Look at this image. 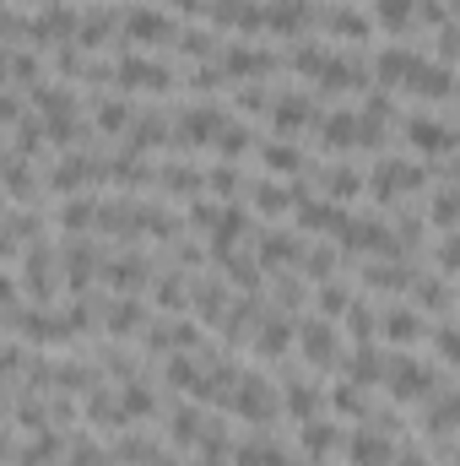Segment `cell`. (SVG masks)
Wrapping results in <instances>:
<instances>
[{
  "label": "cell",
  "mask_w": 460,
  "mask_h": 466,
  "mask_svg": "<svg viewBox=\"0 0 460 466\" xmlns=\"http://www.w3.org/2000/svg\"><path fill=\"white\" fill-rule=\"evenodd\" d=\"M417 98H434V104H445L450 93H455V76H450V66H439V60H417V71H412V82H406Z\"/></svg>",
  "instance_id": "5"
},
{
  "label": "cell",
  "mask_w": 460,
  "mask_h": 466,
  "mask_svg": "<svg viewBox=\"0 0 460 466\" xmlns=\"http://www.w3.org/2000/svg\"><path fill=\"white\" fill-rule=\"evenodd\" d=\"M368 282H374V288H406L412 277H406L401 266H368Z\"/></svg>",
  "instance_id": "35"
},
{
  "label": "cell",
  "mask_w": 460,
  "mask_h": 466,
  "mask_svg": "<svg viewBox=\"0 0 460 466\" xmlns=\"http://www.w3.org/2000/svg\"><path fill=\"white\" fill-rule=\"evenodd\" d=\"M60 223H65V228H87V223H93V207H82V201H76V207H65V212H60Z\"/></svg>",
  "instance_id": "40"
},
{
  "label": "cell",
  "mask_w": 460,
  "mask_h": 466,
  "mask_svg": "<svg viewBox=\"0 0 460 466\" xmlns=\"http://www.w3.org/2000/svg\"><path fill=\"white\" fill-rule=\"evenodd\" d=\"M298 223H304V228H315V233H342L346 228V212H342V201L298 196Z\"/></svg>",
  "instance_id": "7"
},
{
  "label": "cell",
  "mask_w": 460,
  "mask_h": 466,
  "mask_svg": "<svg viewBox=\"0 0 460 466\" xmlns=\"http://www.w3.org/2000/svg\"><path fill=\"white\" fill-rule=\"evenodd\" d=\"M174 76H168V66H152V60H125L119 66V87H152V93H163Z\"/></svg>",
  "instance_id": "12"
},
{
  "label": "cell",
  "mask_w": 460,
  "mask_h": 466,
  "mask_svg": "<svg viewBox=\"0 0 460 466\" xmlns=\"http://www.w3.org/2000/svg\"><path fill=\"white\" fill-rule=\"evenodd\" d=\"M298 445H304V456H309V461H320V456L342 451V429H336L331 418H304V429H298Z\"/></svg>",
  "instance_id": "8"
},
{
  "label": "cell",
  "mask_w": 460,
  "mask_h": 466,
  "mask_svg": "<svg viewBox=\"0 0 460 466\" xmlns=\"http://www.w3.org/2000/svg\"><path fill=\"white\" fill-rule=\"evenodd\" d=\"M260 157H265V168H276V174H298V168H304V152H298L293 141H271Z\"/></svg>",
  "instance_id": "23"
},
{
  "label": "cell",
  "mask_w": 460,
  "mask_h": 466,
  "mask_svg": "<svg viewBox=\"0 0 460 466\" xmlns=\"http://www.w3.org/2000/svg\"><path fill=\"white\" fill-rule=\"evenodd\" d=\"M379 331H385L390 342H423L428 320H423V309H406V304H401V309H390V315H385V326H379Z\"/></svg>",
  "instance_id": "13"
},
{
  "label": "cell",
  "mask_w": 460,
  "mask_h": 466,
  "mask_svg": "<svg viewBox=\"0 0 460 466\" xmlns=\"http://www.w3.org/2000/svg\"><path fill=\"white\" fill-rule=\"evenodd\" d=\"M390 466H434V461H428L417 445H406V451H395V456H390Z\"/></svg>",
  "instance_id": "41"
},
{
  "label": "cell",
  "mask_w": 460,
  "mask_h": 466,
  "mask_svg": "<svg viewBox=\"0 0 460 466\" xmlns=\"http://www.w3.org/2000/svg\"><path fill=\"white\" fill-rule=\"evenodd\" d=\"M320 136H325L331 152H346V147H357V119L352 115H331L325 125H320Z\"/></svg>",
  "instance_id": "20"
},
{
  "label": "cell",
  "mask_w": 460,
  "mask_h": 466,
  "mask_svg": "<svg viewBox=\"0 0 460 466\" xmlns=\"http://www.w3.org/2000/svg\"><path fill=\"white\" fill-rule=\"evenodd\" d=\"M146 412H152V396H146L141 385H130V390H125V418H146Z\"/></svg>",
  "instance_id": "39"
},
{
  "label": "cell",
  "mask_w": 460,
  "mask_h": 466,
  "mask_svg": "<svg viewBox=\"0 0 460 466\" xmlns=\"http://www.w3.org/2000/svg\"><path fill=\"white\" fill-rule=\"evenodd\" d=\"M287 342H293V326H287V320H265V326H260V337H255V348L265 352V358L287 352Z\"/></svg>",
  "instance_id": "24"
},
{
  "label": "cell",
  "mask_w": 460,
  "mask_h": 466,
  "mask_svg": "<svg viewBox=\"0 0 460 466\" xmlns=\"http://www.w3.org/2000/svg\"><path fill=\"white\" fill-rule=\"evenodd\" d=\"M325 22H331V33H336V38H368V33H374V22H368L357 5H336Z\"/></svg>",
  "instance_id": "18"
},
{
  "label": "cell",
  "mask_w": 460,
  "mask_h": 466,
  "mask_svg": "<svg viewBox=\"0 0 460 466\" xmlns=\"http://www.w3.org/2000/svg\"><path fill=\"white\" fill-rule=\"evenodd\" d=\"M346 288H320V315H346Z\"/></svg>",
  "instance_id": "38"
},
{
  "label": "cell",
  "mask_w": 460,
  "mask_h": 466,
  "mask_svg": "<svg viewBox=\"0 0 460 466\" xmlns=\"http://www.w3.org/2000/svg\"><path fill=\"white\" fill-rule=\"evenodd\" d=\"M87 277H93V249H87V244H76V249L65 255V288H76V293H82V288H87Z\"/></svg>",
  "instance_id": "25"
},
{
  "label": "cell",
  "mask_w": 460,
  "mask_h": 466,
  "mask_svg": "<svg viewBox=\"0 0 460 466\" xmlns=\"http://www.w3.org/2000/svg\"><path fill=\"white\" fill-rule=\"evenodd\" d=\"M0 299H11V282H5V277H0Z\"/></svg>",
  "instance_id": "43"
},
{
  "label": "cell",
  "mask_w": 460,
  "mask_h": 466,
  "mask_svg": "<svg viewBox=\"0 0 460 466\" xmlns=\"http://www.w3.org/2000/svg\"><path fill=\"white\" fill-rule=\"evenodd\" d=\"M217 147H223V157H238V152L249 147V130H238V125H228V130H217Z\"/></svg>",
  "instance_id": "37"
},
{
  "label": "cell",
  "mask_w": 460,
  "mask_h": 466,
  "mask_svg": "<svg viewBox=\"0 0 460 466\" xmlns=\"http://www.w3.org/2000/svg\"><path fill=\"white\" fill-rule=\"evenodd\" d=\"M368 22H379L385 33H406L417 22V0H374V16Z\"/></svg>",
  "instance_id": "14"
},
{
  "label": "cell",
  "mask_w": 460,
  "mask_h": 466,
  "mask_svg": "<svg viewBox=\"0 0 460 466\" xmlns=\"http://www.w3.org/2000/svg\"><path fill=\"white\" fill-rule=\"evenodd\" d=\"M104 125H109V130H119V125H125V119H130V109H125V104H104Z\"/></svg>",
  "instance_id": "42"
},
{
  "label": "cell",
  "mask_w": 460,
  "mask_h": 466,
  "mask_svg": "<svg viewBox=\"0 0 460 466\" xmlns=\"http://www.w3.org/2000/svg\"><path fill=\"white\" fill-rule=\"evenodd\" d=\"M346 320H352V337H357V342H368V337L379 331V326H374V315H368L363 304H346Z\"/></svg>",
  "instance_id": "36"
},
{
  "label": "cell",
  "mask_w": 460,
  "mask_h": 466,
  "mask_svg": "<svg viewBox=\"0 0 460 466\" xmlns=\"http://www.w3.org/2000/svg\"><path fill=\"white\" fill-rule=\"evenodd\" d=\"M109 326H115V331H135V326H141V304H135V299H119L115 309H109Z\"/></svg>",
  "instance_id": "31"
},
{
  "label": "cell",
  "mask_w": 460,
  "mask_h": 466,
  "mask_svg": "<svg viewBox=\"0 0 460 466\" xmlns=\"http://www.w3.org/2000/svg\"><path fill=\"white\" fill-rule=\"evenodd\" d=\"M379 374H385V358L363 342V348L352 352V369H346V380H352V385H368V380H379Z\"/></svg>",
  "instance_id": "21"
},
{
  "label": "cell",
  "mask_w": 460,
  "mask_h": 466,
  "mask_svg": "<svg viewBox=\"0 0 460 466\" xmlns=\"http://www.w3.org/2000/svg\"><path fill=\"white\" fill-rule=\"evenodd\" d=\"M87 174H93V168H87L82 157H71V163L55 168V190H76V185H87Z\"/></svg>",
  "instance_id": "30"
},
{
  "label": "cell",
  "mask_w": 460,
  "mask_h": 466,
  "mask_svg": "<svg viewBox=\"0 0 460 466\" xmlns=\"http://www.w3.org/2000/svg\"><path fill=\"white\" fill-rule=\"evenodd\" d=\"M352 190H357V174H352V168H342V163L325 168V201H346Z\"/></svg>",
  "instance_id": "28"
},
{
  "label": "cell",
  "mask_w": 460,
  "mask_h": 466,
  "mask_svg": "<svg viewBox=\"0 0 460 466\" xmlns=\"http://www.w3.org/2000/svg\"><path fill=\"white\" fill-rule=\"evenodd\" d=\"M428 429H434L439 440H450V429H455V396H450V390L434 401V412H428Z\"/></svg>",
  "instance_id": "27"
},
{
  "label": "cell",
  "mask_w": 460,
  "mask_h": 466,
  "mask_svg": "<svg viewBox=\"0 0 460 466\" xmlns=\"http://www.w3.org/2000/svg\"><path fill=\"white\" fill-rule=\"evenodd\" d=\"M282 401H287V412L304 423V418H320V390L315 385H304V380H293L287 390H282Z\"/></svg>",
  "instance_id": "17"
},
{
  "label": "cell",
  "mask_w": 460,
  "mask_h": 466,
  "mask_svg": "<svg viewBox=\"0 0 460 466\" xmlns=\"http://www.w3.org/2000/svg\"><path fill=\"white\" fill-rule=\"evenodd\" d=\"M255 201H260L265 212H282V207H293L298 196H293V190H282V185H260V196H255Z\"/></svg>",
  "instance_id": "33"
},
{
  "label": "cell",
  "mask_w": 460,
  "mask_h": 466,
  "mask_svg": "<svg viewBox=\"0 0 460 466\" xmlns=\"http://www.w3.org/2000/svg\"><path fill=\"white\" fill-rule=\"evenodd\" d=\"M228 71L233 76H238V71H244V76H260V71H271V55H265V49H244V44H233L228 49Z\"/></svg>",
  "instance_id": "22"
},
{
  "label": "cell",
  "mask_w": 460,
  "mask_h": 466,
  "mask_svg": "<svg viewBox=\"0 0 460 466\" xmlns=\"http://www.w3.org/2000/svg\"><path fill=\"white\" fill-rule=\"evenodd\" d=\"M298 255H304V249H298L293 233H265V238H260V260H265V266H293Z\"/></svg>",
  "instance_id": "16"
},
{
  "label": "cell",
  "mask_w": 460,
  "mask_h": 466,
  "mask_svg": "<svg viewBox=\"0 0 460 466\" xmlns=\"http://www.w3.org/2000/svg\"><path fill=\"white\" fill-rule=\"evenodd\" d=\"M434 223H439V228L455 223V190H450V185H439V196H434Z\"/></svg>",
  "instance_id": "34"
},
{
  "label": "cell",
  "mask_w": 460,
  "mask_h": 466,
  "mask_svg": "<svg viewBox=\"0 0 460 466\" xmlns=\"http://www.w3.org/2000/svg\"><path fill=\"white\" fill-rule=\"evenodd\" d=\"M385 385H390V396L395 401H428L434 396V369L428 363H417V358H395V363H385V374H379Z\"/></svg>",
  "instance_id": "1"
},
{
  "label": "cell",
  "mask_w": 460,
  "mask_h": 466,
  "mask_svg": "<svg viewBox=\"0 0 460 466\" xmlns=\"http://www.w3.org/2000/svg\"><path fill=\"white\" fill-rule=\"evenodd\" d=\"M238 466H287V461L271 440H249V445H238Z\"/></svg>",
  "instance_id": "26"
},
{
  "label": "cell",
  "mask_w": 460,
  "mask_h": 466,
  "mask_svg": "<svg viewBox=\"0 0 460 466\" xmlns=\"http://www.w3.org/2000/svg\"><path fill=\"white\" fill-rule=\"evenodd\" d=\"M217 130H223L217 109H190V115L179 119V136L185 141H217Z\"/></svg>",
  "instance_id": "19"
},
{
  "label": "cell",
  "mask_w": 460,
  "mask_h": 466,
  "mask_svg": "<svg viewBox=\"0 0 460 466\" xmlns=\"http://www.w3.org/2000/svg\"><path fill=\"white\" fill-rule=\"evenodd\" d=\"M336 412H346V418H363V385H352V380H342V385H336Z\"/></svg>",
  "instance_id": "32"
},
{
  "label": "cell",
  "mask_w": 460,
  "mask_h": 466,
  "mask_svg": "<svg viewBox=\"0 0 460 466\" xmlns=\"http://www.w3.org/2000/svg\"><path fill=\"white\" fill-rule=\"evenodd\" d=\"M0 60H5V55H0ZM0 76H5V66H0Z\"/></svg>",
  "instance_id": "44"
},
{
  "label": "cell",
  "mask_w": 460,
  "mask_h": 466,
  "mask_svg": "<svg viewBox=\"0 0 460 466\" xmlns=\"http://www.w3.org/2000/svg\"><path fill=\"white\" fill-rule=\"evenodd\" d=\"M125 33H130L135 44H152V38H174V22H168V11L135 5V11H130V22H125Z\"/></svg>",
  "instance_id": "10"
},
{
  "label": "cell",
  "mask_w": 460,
  "mask_h": 466,
  "mask_svg": "<svg viewBox=\"0 0 460 466\" xmlns=\"http://www.w3.org/2000/svg\"><path fill=\"white\" fill-rule=\"evenodd\" d=\"M233 407H238V418H249V423H271V412H276V396H271V385L265 380H233Z\"/></svg>",
  "instance_id": "2"
},
{
  "label": "cell",
  "mask_w": 460,
  "mask_h": 466,
  "mask_svg": "<svg viewBox=\"0 0 460 466\" xmlns=\"http://www.w3.org/2000/svg\"><path fill=\"white\" fill-rule=\"evenodd\" d=\"M27 288H33V299H49L55 293V266H49V249L44 244H33V255H27Z\"/></svg>",
  "instance_id": "15"
},
{
  "label": "cell",
  "mask_w": 460,
  "mask_h": 466,
  "mask_svg": "<svg viewBox=\"0 0 460 466\" xmlns=\"http://www.w3.org/2000/svg\"><path fill=\"white\" fill-rule=\"evenodd\" d=\"M417 60H423V55H412V49L390 44V49L379 55V66H374V76H379L385 87H406V82H412V71H417Z\"/></svg>",
  "instance_id": "9"
},
{
  "label": "cell",
  "mask_w": 460,
  "mask_h": 466,
  "mask_svg": "<svg viewBox=\"0 0 460 466\" xmlns=\"http://www.w3.org/2000/svg\"><path fill=\"white\" fill-rule=\"evenodd\" d=\"M304 16H309L304 0H271V5H260V22L271 33H304Z\"/></svg>",
  "instance_id": "11"
},
{
  "label": "cell",
  "mask_w": 460,
  "mask_h": 466,
  "mask_svg": "<svg viewBox=\"0 0 460 466\" xmlns=\"http://www.w3.org/2000/svg\"><path fill=\"white\" fill-rule=\"evenodd\" d=\"M298 342H304V358H309V363H320V369H331V363H336V352H342V337H336V326H331V320H304Z\"/></svg>",
  "instance_id": "3"
},
{
  "label": "cell",
  "mask_w": 460,
  "mask_h": 466,
  "mask_svg": "<svg viewBox=\"0 0 460 466\" xmlns=\"http://www.w3.org/2000/svg\"><path fill=\"white\" fill-rule=\"evenodd\" d=\"M309 119V104L304 98H276V130H298Z\"/></svg>",
  "instance_id": "29"
},
{
  "label": "cell",
  "mask_w": 460,
  "mask_h": 466,
  "mask_svg": "<svg viewBox=\"0 0 460 466\" xmlns=\"http://www.w3.org/2000/svg\"><path fill=\"white\" fill-rule=\"evenodd\" d=\"M346 456H352V466H390L395 445H390L385 429H357V434L346 440Z\"/></svg>",
  "instance_id": "4"
},
{
  "label": "cell",
  "mask_w": 460,
  "mask_h": 466,
  "mask_svg": "<svg viewBox=\"0 0 460 466\" xmlns=\"http://www.w3.org/2000/svg\"><path fill=\"white\" fill-rule=\"evenodd\" d=\"M406 136H412V147L417 152H428V157H450V147H455V130L450 125H439V119L417 115L412 125H406Z\"/></svg>",
  "instance_id": "6"
}]
</instances>
